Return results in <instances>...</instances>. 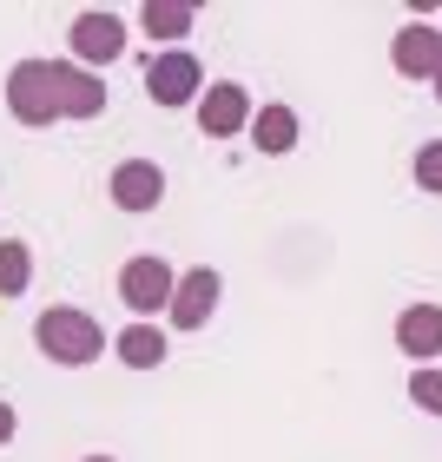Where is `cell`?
<instances>
[{
  "label": "cell",
  "instance_id": "obj_1",
  "mask_svg": "<svg viewBox=\"0 0 442 462\" xmlns=\"http://www.w3.org/2000/svg\"><path fill=\"white\" fill-rule=\"evenodd\" d=\"M33 344H40V356H53V364L87 370V364H99V350H106V330H99V318H87V310L53 304V310L33 318Z\"/></svg>",
  "mask_w": 442,
  "mask_h": 462
},
{
  "label": "cell",
  "instance_id": "obj_2",
  "mask_svg": "<svg viewBox=\"0 0 442 462\" xmlns=\"http://www.w3.org/2000/svg\"><path fill=\"white\" fill-rule=\"evenodd\" d=\"M7 113L20 125H53L67 119L60 113V79H53V60H20L7 73Z\"/></svg>",
  "mask_w": 442,
  "mask_h": 462
},
{
  "label": "cell",
  "instance_id": "obj_3",
  "mask_svg": "<svg viewBox=\"0 0 442 462\" xmlns=\"http://www.w3.org/2000/svg\"><path fill=\"white\" fill-rule=\"evenodd\" d=\"M145 99H152V106H192V99H205V67L185 47L159 53L152 67H145Z\"/></svg>",
  "mask_w": 442,
  "mask_h": 462
},
{
  "label": "cell",
  "instance_id": "obj_4",
  "mask_svg": "<svg viewBox=\"0 0 442 462\" xmlns=\"http://www.w3.org/2000/svg\"><path fill=\"white\" fill-rule=\"evenodd\" d=\"M172 291H179V271L165 258H133L119 271V298L139 310V324L152 318V310H172Z\"/></svg>",
  "mask_w": 442,
  "mask_h": 462
},
{
  "label": "cell",
  "instance_id": "obj_5",
  "mask_svg": "<svg viewBox=\"0 0 442 462\" xmlns=\"http://www.w3.org/2000/svg\"><path fill=\"white\" fill-rule=\"evenodd\" d=\"M251 93L238 87V79H218V87H205V99H198V133L205 139H238V133H251Z\"/></svg>",
  "mask_w": 442,
  "mask_h": 462
},
{
  "label": "cell",
  "instance_id": "obj_6",
  "mask_svg": "<svg viewBox=\"0 0 442 462\" xmlns=\"http://www.w3.org/2000/svg\"><path fill=\"white\" fill-rule=\"evenodd\" d=\"M125 53V20L106 14V7H87L73 20V60L79 67H106V60Z\"/></svg>",
  "mask_w": 442,
  "mask_h": 462
},
{
  "label": "cell",
  "instance_id": "obj_7",
  "mask_svg": "<svg viewBox=\"0 0 442 462\" xmlns=\"http://www.w3.org/2000/svg\"><path fill=\"white\" fill-rule=\"evenodd\" d=\"M390 67L403 79H436L442 73V33L429 27V20H410V27H396L390 40Z\"/></svg>",
  "mask_w": 442,
  "mask_h": 462
},
{
  "label": "cell",
  "instance_id": "obj_8",
  "mask_svg": "<svg viewBox=\"0 0 442 462\" xmlns=\"http://www.w3.org/2000/svg\"><path fill=\"white\" fill-rule=\"evenodd\" d=\"M106 192H113V205H119V212H152V205L165 199V172H159L152 159H119Z\"/></svg>",
  "mask_w": 442,
  "mask_h": 462
},
{
  "label": "cell",
  "instance_id": "obj_9",
  "mask_svg": "<svg viewBox=\"0 0 442 462\" xmlns=\"http://www.w3.org/2000/svg\"><path fill=\"white\" fill-rule=\"evenodd\" d=\"M53 79H60V113L67 119H99L106 113V79L87 73L79 60H53Z\"/></svg>",
  "mask_w": 442,
  "mask_h": 462
},
{
  "label": "cell",
  "instance_id": "obj_10",
  "mask_svg": "<svg viewBox=\"0 0 442 462\" xmlns=\"http://www.w3.org/2000/svg\"><path fill=\"white\" fill-rule=\"evenodd\" d=\"M396 344L416 370H429L442 356V304H410L403 318H396Z\"/></svg>",
  "mask_w": 442,
  "mask_h": 462
},
{
  "label": "cell",
  "instance_id": "obj_11",
  "mask_svg": "<svg viewBox=\"0 0 442 462\" xmlns=\"http://www.w3.org/2000/svg\"><path fill=\"white\" fill-rule=\"evenodd\" d=\"M218 291H225V284H218V271H212V264L185 271L179 291H172V324H179V330H198V324L218 310Z\"/></svg>",
  "mask_w": 442,
  "mask_h": 462
},
{
  "label": "cell",
  "instance_id": "obj_12",
  "mask_svg": "<svg viewBox=\"0 0 442 462\" xmlns=\"http://www.w3.org/2000/svg\"><path fill=\"white\" fill-rule=\"evenodd\" d=\"M113 350H119L125 370H159L165 364V330L159 324H125L119 337H113Z\"/></svg>",
  "mask_w": 442,
  "mask_h": 462
},
{
  "label": "cell",
  "instance_id": "obj_13",
  "mask_svg": "<svg viewBox=\"0 0 442 462\" xmlns=\"http://www.w3.org/2000/svg\"><path fill=\"white\" fill-rule=\"evenodd\" d=\"M251 139H258V152H290L298 145V113L290 106H258V119H251Z\"/></svg>",
  "mask_w": 442,
  "mask_h": 462
},
{
  "label": "cell",
  "instance_id": "obj_14",
  "mask_svg": "<svg viewBox=\"0 0 442 462\" xmlns=\"http://www.w3.org/2000/svg\"><path fill=\"white\" fill-rule=\"evenodd\" d=\"M192 7H185V0H145V7H139V27L145 33H152V40H185V33H192Z\"/></svg>",
  "mask_w": 442,
  "mask_h": 462
},
{
  "label": "cell",
  "instance_id": "obj_15",
  "mask_svg": "<svg viewBox=\"0 0 442 462\" xmlns=\"http://www.w3.org/2000/svg\"><path fill=\"white\" fill-rule=\"evenodd\" d=\"M27 278H33V251L20 238H7V245H0V298H20Z\"/></svg>",
  "mask_w": 442,
  "mask_h": 462
},
{
  "label": "cell",
  "instance_id": "obj_16",
  "mask_svg": "<svg viewBox=\"0 0 442 462\" xmlns=\"http://www.w3.org/2000/svg\"><path fill=\"white\" fill-rule=\"evenodd\" d=\"M410 179L423 185V192H442V139L416 145V165H410Z\"/></svg>",
  "mask_w": 442,
  "mask_h": 462
},
{
  "label": "cell",
  "instance_id": "obj_17",
  "mask_svg": "<svg viewBox=\"0 0 442 462\" xmlns=\"http://www.w3.org/2000/svg\"><path fill=\"white\" fill-rule=\"evenodd\" d=\"M410 396H416V410L442 416V370H416V376H410Z\"/></svg>",
  "mask_w": 442,
  "mask_h": 462
},
{
  "label": "cell",
  "instance_id": "obj_18",
  "mask_svg": "<svg viewBox=\"0 0 442 462\" xmlns=\"http://www.w3.org/2000/svg\"><path fill=\"white\" fill-rule=\"evenodd\" d=\"M14 430H20V416H14L7 403H0V449H7V443H14Z\"/></svg>",
  "mask_w": 442,
  "mask_h": 462
},
{
  "label": "cell",
  "instance_id": "obj_19",
  "mask_svg": "<svg viewBox=\"0 0 442 462\" xmlns=\"http://www.w3.org/2000/svg\"><path fill=\"white\" fill-rule=\"evenodd\" d=\"M429 87H436V99H442V73H436V79H429Z\"/></svg>",
  "mask_w": 442,
  "mask_h": 462
},
{
  "label": "cell",
  "instance_id": "obj_20",
  "mask_svg": "<svg viewBox=\"0 0 442 462\" xmlns=\"http://www.w3.org/2000/svg\"><path fill=\"white\" fill-rule=\"evenodd\" d=\"M87 462H113V456H87Z\"/></svg>",
  "mask_w": 442,
  "mask_h": 462
}]
</instances>
